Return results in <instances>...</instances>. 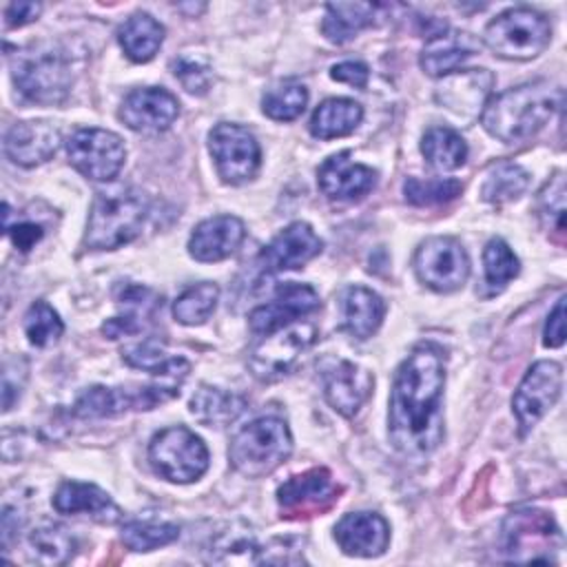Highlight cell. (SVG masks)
I'll list each match as a JSON object with an SVG mask.
<instances>
[{"mask_svg":"<svg viewBox=\"0 0 567 567\" xmlns=\"http://www.w3.org/2000/svg\"><path fill=\"white\" fill-rule=\"evenodd\" d=\"M148 215V199L144 193L120 186L97 193L93 199L84 244L91 250H115L133 241Z\"/></svg>","mask_w":567,"mask_h":567,"instance_id":"cell-3","label":"cell"},{"mask_svg":"<svg viewBox=\"0 0 567 567\" xmlns=\"http://www.w3.org/2000/svg\"><path fill=\"white\" fill-rule=\"evenodd\" d=\"M319 303H321L319 295L312 286L286 281V284L277 286L275 297L268 303H264L250 312L248 323L255 334L266 337V334L315 312L319 308Z\"/></svg>","mask_w":567,"mask_h":567,"instance_id":"cell-17","label":"cell"},{"mask_svg":"<svg viewBox=\"0 0 567 567\" xmlns=\"http://www.w3.org/2000/svg\"><path fill=\"white\" fill-rule=\"evenodd\" d=\"M538 217L551 237H565V177L558 171L538 193Z\"/></svg>","mask_w":567,"mask_h":567,"instance_id":"cell-42","label":"cell"},{"mask_svg":"<svg viewBox=\"0 0 567 567\" xmlns=\"http://www.w3.org/2000/svg\"><path fill=\"white\" fill-rule=\"evenodd\" d=\"M412 264L419 281L436 292L461 288L470 275L467 252L454 237H430L421 241Z\"/></svg>","mask_w":567,"mask_h":567,"instance_id":"cell-13","label":"cell"},{"mask_svg":"<svg viewBox=\"0 0 567 567\" xmlns=\"http://www.w3.org/2000/svg\"><path fill=\"white\" fill-rule=\"evenodd\" d=\"M60 131L47 120H27L13 124L4 135L7 157L24 168L44 164L60 148Z\"/></svg>","mask_w":567,"mask_h":567,"instance_id":"cell-22","label":"cell"},{"mask_svg":"<svg viewBox=\"0 0 567 567\" xmlns=\"http://www.w3.org/2000/svg\"><path fill=\"white\" fill-rule=\"evenodd\" d=\"M363 120V109L359 102L348 97H330L323 100L312 117H310V133L319 140H332L350 135Z\"/></svg>","mask_w":567,"mask_h":567,"instance_id":"cell-31","label":"cell"},{"mask_svg":"<svg viewBox=\"0 0 567 567\" xmlns=\"http://www.w3.org/2000/svg\"><path fill=\"white\" fill-rule=\"evenodd\" d=\"M323 248V241L317 237L310 224L292 221L284 230H279L268 246L259 252V268L268 272H284L292 268H301L310 259H315Z\"/></svg>","mask_w":567,"mask_h":567,"instance_id":"cell-18","label":"cell"},{"mask_svg":"<svg viewBox=\"0 0 567 567\" xmlns=\"http://www.w3.org/2000/svg\"><path fill=\"white\" fill-rule=\"evenodd\" d=\"M219 299L217 284L199 281L195 286H188L173 303V317L184 326H199L204 323Z\"/></svg>","mask_w":567,"mask_h":567,"instance_id":"cell-38","label":"cell"},{"mask_svg":"<svg viewBox=\"0 0 567 567\" xmlns=\"http://www.w3.org/2000/svg\"><path fill=\"white\" fill-rule=\"evenodd\" d=\"M117 42L133 62H148L164 42V27L151 13L137 11L117 29Z\"/></svg>","mask_w":567,"mask_h":567,"instance_id":"cell-30","label":"cell"},{"mask_svg":"<svg viewBox=\"0 0 567 567\" xmlns=\"http://www.w3.org/2000/svg\"><path fill=\"white\" fill-rule=\"evenodd\" d=\"M246 410V401L215 385H199L190 396V414L204 425H228Z\"/></svg>","mask_w":567,"mask_h":567,"instance_id":"cell-32","label":"cell"},{"mask_svg":"<svg viewBox=\"0 0 567 567\" xmlns=\"http://www.w3.org/2000/svg\"><path fill=\"white\" fill-rule=\"evenodd\" d=\"M177 394L179 385L164 381L153 385H140L135 390L93 385L80 394L73 405V414L80 419H104L122 414L126 410H153L155 405L166 403Z\"/></svg>","mask_w":567,"mask_h":567,"instance_id":"cell-11","label":"cell"},{"mask_svg":"<svg viewBox=\"0 0 567 567\" xmlns=\"http://www.w3.org/2000/svg\"><path fill=\"white\" fill-rule=\"evenodd\" d=\"M153 470L171 483H193L208 470V447L184 425L157 432L148 445Z\"/></svg>","mask_w":567,"mask_h":567,"instance_id":"cell-8","label":"cell"},{"mask_svg":"<svg viewBox=\"0 0 567 567\" xmlns=\"http://www.w3.org/2000/svg\"><path fill=\"white\" fill-rule=\"evenodd\" d=\"M179 115L177 97L162 86H144L131 91L122 106L120 120L137 133H159Z\"/></svg>","mask_w":567,"mask_h":567,"instance_id":"cell-20","label":"cell"},{"mask_svg":"<svg viewBox=\"0 0 567 567\" xmlns=\"http://www.w3.org/2000/svg\"><path fill=\"white\" fill-rule=\"evenodd\" d=\"M334 538L343 554L374 558L388 549L390 525L374 512H352L334 525Z\"/></svg>","mask_w":567,"mask_h":567,"instance_id":"cell-23","label":"cell"},{"mask_svg":"<svg viewBox=\"0 0 567 567\" xmlns=\"http://www.w3.org/2000/svg\"><path fill=\"white\" fill-rule=\"evenodd\" d=\"M40 4L38 2H11L4 9V24L9 29L13 27H24L29 22H33L40 16Z\"/></svg>","mask_w":567,"mask_h":567,"instance_id":"cell-48","label":"cell"},{"mask_svg":"<svg viewBox=\"0 0 567 567\" xmlns=\"http://www.w3.org/2000/svg\"><path fill=\"white\" fill-rule=\"evenodd\" d=\"M565 341V297H560L554 306V310L547 315L545 330H543V343L547 348H558Z\"/></svg>","mask_w":567,"mask_h":567,"instance_id":"cell-46","label":"cell"},{"mask_svg":"<svg viewBox=\"0 0 567 567\" xmlns=\"http://www.w3.org/2000/svg\"><path fill=\"white\" fill-rule=\"evenodd\" d=\"M492 86L494 75L487 69H465L445 75L439 82L434 97L450 113L463 120H472L483 113Z\"/></svg>","mask_w":567,"mask_h":567,"instance_id":"cell-19","label":"cell"},{"mask_svg":"<svg viewBox=\"0 0 567 567\" xmlns=\"http://www.w3.org/2000/svg\"><path fill=\"white\" fill-rule=\"evenodd\" d=\"M443 352L432 343L416 346L399 365L390 392V439L408 456L430 454L443 439Z\"/></svg>","mask_w":567,"mask_h":567,"instance_id":"cell-1","label":"cell"},{"mask_svg":"<svg viewBox=\"0 0 567 567\" xmlns=\"http://www.w3.org/2000/svg\"><path fill=\"white\" fill-rule=\"evenodd\" d=\"M22 323H24V334L38 348H47L55 343L64 332V323L60 315L47 301L31 303L29 310L24 312Z\"/></svg>","mask_w":567,"mask_h":567,"instance_id":"cell-43","label":"cell"},{"mask_svg":"<svg viewBox=\"0 0 567 567\" xmlns=\"http://www.w3.org/2000/svg\"><path fill=\"white\" fill-rule=\"evenodd\" d=\"M489 51L503 60H532L551 40L549 20L529 7H514L498 13L483 33Z\"/></svg>","mask_w":567,"mask_h":567,"instance_id":"cell-7","label":"cell"},{"mask_svg":"<svg viewBox=\"0 0 567 567\" xmlns=\"http://www.w3.org/2000/svg\"><path fill=\"white\" fill-rule=\"evenodd\" d=\"M463 190V184L452 177H430V179H419V177H408L403 184V195L410 204L414 206H439L447 204L454 197H458Z\"/></svg>","mask_w":567,"mask_h":567,"instance_id":"cell-41","label":"cell"},{"mask_svg":"<svg viewBox=\"0 0 567 567\" xmlns=\"http://www.w3.org/2000/svg\"><path fill=\"white\" fill-rule=\"evenodd\" d=\"M179 536L175 523L159 520H128L122 525V543L131 551H153L157 547L171 545Z\"/></svg>","mask_w":567,"mask_h":567,"instance_id":"cell-40","label":"cell"},{"mask_svg":"<svg viewBox=\"0 0 567 567\" xmlns=\"http://www.w3.org/2000/svg\"><path fill=\"white\" fill-rule=\"evenodd\" d=\"M529 186V173L512 162H501L489 168L481 186V197L489 204H507L518 199Z\"/></svg>","mask_w":567,"mask_h":567,"instance_id":"cell-36","label":"cell"},{"mask_svg":"<svg viewBox=\"0 0 567 567\" xmlns=\"http://www.w3.org/2000/svg\"><path fill=\"white\" fill-rule=\"evenodd\" d=\"M246 226L235 215H215L199 221L188 239V252L197 261H221L244 241Z\"/></svg>","mask_w":567,"mask_h":567,"instance_id":"cell-25","label":"cell"},{"mask_svg":"<svg viewBox=\"0 0 567 567\" xmlns=\"http://www.w3.org/2000/svg\"><path fill=\"white\" fill-rule=\"evenodd\" d=\"M421 153L436 171H456L467 159L465 140L450 126H432L421 140Z\"/></svg>","mask_w":567,"mask_h":567,"instance_id":"cell-34","label":"cell"},{"mask_svg":"<svg viewBox=\"0 0 567 567\" xmlns=\"http://www.w3.org/2000/svg\"><path fill=\"white\" fill-rule=\"evenodd\" d=\"M565 538L554 516L536 509L520 507L507 514L501 534V551L512 563H558Z\"/></svg>","mask_w":567,"mask_h":567,"instance_id":"cell-6","label":"cell"},{"mask_svg":"<svg viewBox=\"0 0 567 567\" xmlns=\"http://www.w3.org/2000/svg\"><path fill=\"white\" fill-rule=\"evenodd\" d=\"M173 73L175 78L182 82V86L188 91V93H206L208 91V84H210V71L195 62V60H188V58H179V60H173Z\"/></svg>","mask_w":567,"mask_h":567,"instance_id":"cell-44","label":"cell"},{"mask_svg":"<svg viewBox=\"0 0 567 567\" xmlns=\"http://www.w3.org/2000/svg\"><path fill=\"white\" fill-rule=\"evenodd\" d=\"M560 388L563 368L556 361H536L525 372L512 399L520 436H525L538 423V419L558 401Z\"/></svg>","mask_w":567,"mask_h":567,"instance_id":"cell-15","label":"cell"},{"mask_svg":"<svg viewBox=\"0 0 567 567\" xmlns=\"http://www.w3.org/2000/svg\"><path fill=\"white\" fill-rule=\"evenodd\" d=\"M208 148L219 177L233 186L252 179L261 162V151L255 135L241 124H215L208 133Z\"/></svg>","mask_w":567,"mask_h":567,"instance_id":"cell-12","label":"cell"},{"mask_svg":"<svg viewBox=\"0 0 567 567\" xmlns=\"http://www.w3.org/2000/svg\"><path fill=\"white\" fill-rule=\"evenodd\" d=\"M321 193L334 202H354L368 195L377 184V171L350 159L348 151L330 155L317 171Z\"/></svg>","mask_w":567,"mask_h":567,"instance_id":"cell-21","label":"cell"},{"mask_svg":"<svg viewBox=\"0 0 567 567\" xmlns=\"http://www.w3.org/2000/svg\"><path fill=\"white\" fill-rule=\"evenodd\" d=\"M563 104V89L549 82H527L512 86L487 100L481 124L483 128L505 142L516 144L536 135Z\"/></svg>","mask_w":567,"mask_h":567,"instance_id":"cell-2","label":"cell"},{"mask_svg":"<svg viewBox=\"0 0 567 567\" xmlns=\"http://www.w3.org/2000/svg\"><path fill=\"white\" fill-rule=\"evenodd\" d=\"M330 78L337 80V82H343V84H350V86H357V89H365L368 84V78H370V71L363 62H354V60H348V62H339L330 69Z\"/></svg>","mask_w":567,"mask_h":567,"instance_id":"cell-47","label":"cell"},{"mask_svg":"<svg viewBox=\"0 0 567 567\" xmlns=\"http://www.w3.org/2000/svg\"><path fill=\"white\" fill-rule=\"evenodd\" d=\"M339 310L341 328L357 339H370L385 317L383 299L363 286L343 288L339 295Z\"/></svg>","mask_w":567,"mask_h":567,"instance_id":"cell-28","label":"cell"},{"mask_svg":"<svg viewBox=\"0 0 567 567\" xmlns=\"http://www.w3.org/2000/svg\"><path fill=\"white\" fill-rule=\"evenodd\" d=\"M115 301L122 308V312L115 315L113 319H106L102 326V332L109 339L142 332L162 308V297L155 290L140 284H120L115 288Z\"/></svg>","mask_w":567,"mask_h":567,"instance_id":"cell-24","label":"cell"},{"mask_svg":"<svg viewBox=\"0 0 567 567\" xmlns=\"http://www.w3.org/2000/svg\"><path fill=\"white\" fill-rule=\"evenodd\" d=\"M122 359L133 368H140L177 385L190 372V363L184 357H166V352L155 341L126 346L122 350Z\"/></svg>","mask_w":567,"mask_h":567,"instance_id":"cell-33","label":"cell"},{"mask_svg":"<svg viewBox=\"0 0 567 567\" xmlns=\"http://www.w3.org/2000/svg\"><path fill=\"white\" fill-rule=\"evenodd\" d=\"M481 51V42L467 33L456 29H443L427 38L421 51V69L432 78H445L458 66Z\"/></svg>","mask_w":567,"mask_h":567,"instance_id":"cell-26","label":"cell"},{"mask_svg":"<svg viewBox=\"0 0 567 567\" xmlns=\"http://www.w3.org/2000/svg\"><path fill=\"white\" fill-rule=\"evenodd\" d=\"M319 368L328 405L341 416H354L372 394V374L361 365L339 357H326Z\"/></svg>","mask_w":567,"mask_h":567,"instance_id":"cell-16","label":"cell"},{"mask_svg":"<svg viewBox=\"0 0 567 567\" xmlns=\"http://www.w3.org/2000/svg\"><path fill=\"white\" fill-rule=\"evenodd\" d=\"M73 551V536L58 523H42L29 534V556L40 565H64Z\"/></svg>","mask_w":567,"mask_h":567,"instance_id":"cell-35","label":"cell"},{"mask_svg":"<svg viewBox=\"0 0 567 567\" xmlns=\"http://www.w3.org/2000/svg\"><path fill=\"white\" fill-rule=\"evenodd\" d=\"M4 235L11 237V241L18 250L27 252L42 239L44 230L40 224H33V221H16L13 226H4Z\"/></svg>","mask_w":567,"mask_h":567,"instance_id":"cell-45","label":"cell"},{"mask_svg":"<svg viewBox=\"0 0 567 567\" xmlns=\"http://www.w3.org/2000/svg\"><path fill=\"white\" fill-rule=\"evenodd\" d=\"M317 328L310 321H292L266 334L250 352L248 365L261 381H277L286 377L301 354L315 343Z\"/></svg>","mask_w":567,"mask_h":567,"instance_id":"cell-9","label":"cell"},{"mask_svg":"<svg viewBox=\"0 0 567 567\" xmlns=\"http://www.w3.org/2000/svg\"><path fill=\"white\" fill-rule=\"evenodd\" d=\"M306 102L308 89L297 80H284L264 93L261 109L277 122H290L303 113Z\"/></svg>","mask_w":567,"mask_h":567,"instance_id":"cell-39","label":"cell"},{"mask_svg":"<svg viewBox=\"0 0 567 567\" xmlns=\"http://www.w3.org/2000/svg\"><path fill=\"white\" fill-rule=\"evenodd\" d=\"M292 452V436L286 421L261 416L244 425L230 441V465L246 478H261L275 472Z\"/></svg>","mask_w":567,"mask_h":567,"instance_id":"cell-5","label":"cell"},{"mask_svg":"<svg viewBox=\"0 0 567 567\" xmlns=\"http://www.w3.org/2000/svg\"><path fill=\"white\" fill-rule=\"evenodd\" d=\"M66 155L75 171L95 182H111L126 159L124 142L106 128H78L66 140Z\"/></svg>","mask_w":567,"mask_h":567,"instance_id":"cell-10","label":"cell"},{"mask_svg":"<svg viewBox=\"0 0 567 567\" xmlns=\"http://www.w3.org/2000/svg\"><path fill=\"white\" fill-rule=\"evenodd\" d=\"M483 268H485V295H498L520 270L518 257L503 239H489L483 250Z\"/></svg>","mask_w":567,"mask_h":567,"instance_id":"cell-37","label":"cell"},{"mask_svg":"<svg viewBox=\"0 0 567 567\" xmlns=\"http://www.w3.org/2000/svg\"><path fill=\"white\" fill-rule=\"evenodd\" d=\"M381 9V4L372 2H330L326 4L321 31L330 42L343 44L352 40L361 29L370 27L377 18V11Z\"/></svg>","mask_w":567,"mask_h":567,"instance_id":"cell-29","label":"cell"},{"mask_svg":"<svg viewBox=\"0 0 567 567\" xmlns=\"http://www.w3.org/2000/svg\"><path fill=\"white\" fill-rule=\"evenodd\" d=\"M11 75L18 91L35 104L53 106L64 102L73 84L66 55L53 44H33L16 51Z\"/></svg>","mask_w":567,"mask_h":567,"instance_id":"cell-4","label":"cell"},{"mask_svg":"<svg viewBox=\"0 0 567 567\" xmlns=\"http://www.w3.org/2000/svg\"><path fill=\"white\" fill-rule=\"evenodd\" d=\"M53 507L60 514H84L106 525H113L124 516L122 507L104 489L80 481H64L53 494Z\"/></svg>","mask_w":567,"mask_h":567,"instance_id":"cell-27","label":"cell"},{"mask_svg":"<svg viewBox=\"0 0 567 567\" xmlns=\"http://www.w3.org/2000/svg\"><path fill=\"white\" fill-rule=\"evenodd\" d=\"M341 487L326 467H312L284 481L277 503L284 518H310L328 512L339 501Z\"/></svg>","mask_w":567,"mask_h":567,"instance_id":"cell-14","label":"cell"}]
</instances>
